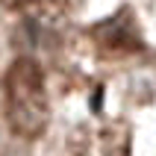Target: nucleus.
<instances>
[{"mask_svg":"<svg viewBox=\"0 0 156 156\" xmlns=\"http://www.w3.org/2000/svg\"><path fill=\"white\" fill-rule=\"evenodd\" d=\"M6 91V121L21 139H38L50 121V103L44 91V74L35 59H15L3 80Z\"/></svg>","mask_w":156,"mask_h":156,"instance_id":"f257e3e1","label":"nucleus"},{"mask_svg":"<svg viewBox=\"0 0 156 156\" xmlns=\"http://www.w3.org/2000/svg\"><path fill=\"white\" fill-rule=\"evenodd\" d=\"M0 3H3V6H9V9H15V6H24L27 0H0Z\"/></svg>","mask_w":156,"mask_h":156,"instance_id":"f03ea898","label":"nucleus"}]
</instances>
